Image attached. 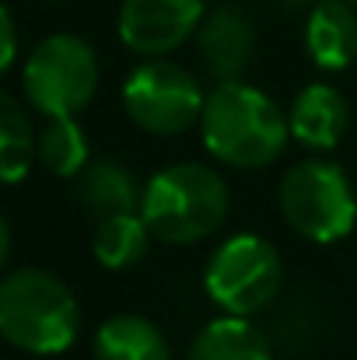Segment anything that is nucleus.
Masks as SVG:
<instances>
[{"instance_id":"13","label":"nucleus","mask_w":357,"mask_h":360,"mask_svg":"<svg viewBox=\"0 0 357 360\" xmlns=\"http://www.w3.org/2000/svg\"><path fill=\"white\" fill-rule=\"evenodd\" d=\"M95 360H172L165 333L144 315H113L92 336Z\"/></svg>"},{"instance_id":"3","label":"nucleus","mask_w":357,"mask_h":360,"mask_svg":"<svg viewBox=\"0 0 357 360\" xmlns=\"http://www.w3.org/2000/svg\"><path fill=\"white\" fill-rule=\"evenodd\" d=\"M232 210L228 182L203 161H175L144 186L140 214L165 245H196L225 228Z\"/></svg>"},{"instance_id":"6","label":"nucleus","mask_w":357,"mask_h":360,"mask_svg":"<svg viewBox=\"0 0 357 360\" xmlns=\"http://www.w3.org/2000/svg\"><path fill=\"white\" fill-rule=\"evenodd\" d=\"M284 287V259L263 235L238 231L225 238L203 266V290L221 315L252 319L266 311Z\"/></svg>"},{"instance_id":"16","label":"nucleus","mask_w":357,"mask_h":360,"mask_svg":"<svg viewBox=\"0 0 357 360\" xmlns=\"http://www.w3.org/2000/svg\"><path fill=\"white\" fill-rule=\"evenodd\" d=\"M151 228L144 221V214H119V217H106V221H95V235H92V252L95 259L106 266V269H130L137 266L147 248H151Z\"/></svg>"},{"instance_id":"1","label":"nucleus","mask_w":357,"mask_h":360,"mask_svg":"<svg viewBox=\"0 0 357 360\" xmlns=\"http://www.w3.org/2000/svg\"><path fill=\"white\" fill-rule=\"evenodd\" d=\"M200 140L214 161L252 172L273 165L284 154L291 140V122L263 88L249 81H225L214 84V91L207 95Z\"/></svg>"},{"instance_id":"8","label":"nucleus","mask_w":357,"mask_h":360,"mask_svg":"<svg viewBox=\"0 0 357 360\" xmlns=\"http://www.w3.org/2000/svg\"><path fill=\"white\" fill-rule=\"evenodd\" d=\"M207 18L203 0H123L119 4V39L130 53L151 60L168 56L189 42Z\"/></svg>"},{"instance_id":"4","label":"nucleus","mask_w":357,"mask_h":360,"mask_svg":"<svg viewBox=\"0 0 357 360\" xmlns=\"http://www.w3.org/2000/svg\"><path fill=\"white\" fill-rule=\"evenodd\" d=\"M277 203L287 228L312 245L344 241L357 228V196L351 175L326 154L294 161L280 179Z\"/></svg>"},{"instance_id":"15","label":"nucleus","mask_w":357,"mask_h":360,"mask_svg":"<svg viewBox=\"0 0 357 360\" xmlns=\"http://www.w3.org/2000/svg\"><path fill=\"white\" fill-rule=\"evenodd\" d=\"M35 158L42 161V168L56 179H77L88 165H92V143L84 126L77 116H56L46 120L35 140Z\"/></svg>"},{"instance_id":"9","label":"nucleus","mask_w":357,"mask_h":360,"mask_svg":"<svg viewBox=\"0 0 357 360\" xmlns=\"http://www.w3.org/2000/svg\"><path fill=\"white\" fill-rule=\"evenodd\" d=\"M196 49L218 84L242 81L256 56V25L238 4H221L203 18L196 32Z\"/></svg>"},{"instance_id":"17","label":"nucleus","mask_w":357,"mask_h":360,"mask_svg":"<svg viewBox=\"0 0 357 360\" xmlns=\"http://www.w3.org/2000/svg\"><path fill=\"white\" fill-rule=\"evenodd\" d=\"M39 133L32 129L28 109L14 95H0V175L7 186H18L35 158Z\"/></svg>"},{"instance_id":"11","label":"nucleus","mask_w":357,"mask_h":360,"mask_svg":"<svg viewBox=\"0 0 357 360\" xmlns=\"http://www.w3.org/2000/svg\"><path fill=\"white\" fill-rule=\"evenodd\" d=\"M305 53L326 70L340 74L357 60V7L351 0H322L305 21Z\"/></svg>"},{"instance_id":"12","label":"nucleus","mask_w":357,"mask_h":360,"mask_svg":"<svg viewBox=\"0 0 357 360\" xmlns=\"http://www.w3.org/2000/svg\"><path fill=\"white\" fill-rule=\"evenodd\" d=\"M74 196L77 203L95 217H119V214H137L144 189L137 186L133 172L116 158H92V165L74 179Z\"/></svg>"},{"instance_id":"18","label":"nucleus","mask_w":357,"mask_h":360,"mask_svg":"<svg viewBox=\"0 0 357 360\" xmlns=\"http://www.w3.org/2000/svg\"><path fill=\"white\" fill-rule=\"evenodd\" d=\"M0 35H4V46H0V70L7 74V70L18 63V25H14L11 7H0Z\"/></svg>"},{"instance_id":"10","label":"nucleus","mask_w":357,"mask_h":360,"mask_svg":"<svg viewBox=\"0 0 357 360\" xmlns=\"http://www.w3.org/2000/svg\"><path fill=\"white\" fill-rule=\"evenodd\" d=\"M287 122H291V140H298L312 154H330L340 147L351 126V109L333 84L312 81L287 105Z\"/></svg>"},{"instance_id":"2","label":"nucleus","mask_w":357,"mask_h":360,"mask_svg":"<svg viewBox=\"0 0 357 360\" xmlns=\"http://www.w3.org/2000/svg\"><path fill=\"white\" fill-rule=\"evenodd\" d=\"M0 336L28 357H60L81 336L74 290L49 269L21 266L0 280Z\"/></svg>"},{"instance_id":"19","label":"nucleus","mask_w":357,"mask_h":360,"mask_svg":"<svg viewBox=\"0 0 357 360\" xmlns=\"http://www.w3.org/2000/svg\"><path fill=\"white\" fill-rule=\"evenodd\" d=\"M7 259H11V224L0 221V266H7Z\"/></svg>"},{"instance_id":"21","label":"nucleus","mask_w":357,"mask_h":360,"mask_svg":"<svg viewBox=\"0 0 357 360\" xmlns=\"http://www.w3.org/2000/svg\"><path fill=\"white\" fill-rule=\"evenodd\" d=\"M351 4H354V7H357V0H351Z\"/></svg>"},{"instance_id":"20","label":"nucleus","mask_w":357,"mask_h":360,"mask_svg":"<svg viewBox=\"0 0 357 360\" xmlns=\"http://www.w3.org/2000/svg\"><path fill=\"white\" fill-rule=\"evenodd\" d=\"M280 7H287V11H312L315 4H322V0H277Z\"/></svg>"},{"instance_id":"7","label":"nucleus","mask_w":357,"mask_h":360,"mask_svg":"<svg viewBox=\"0 0 357 360\" xmlns=\"http://www.w3.org/2000/svg\"><path fill=\"white\" fill-rule=\"evenodd\" d=\"M207 95L200 81L168 56L137 63L123 81V109L133 126L151 136H179L200 126Z\"/></svg>"},{"instance_id":"5","label":"nucleus","mask_w":357,"mask_h":360,"mask_svg":"<svg viewBox=\"0 0 357 360\" xmlns=\"http://www.w3.org/2000/svg\"><path fill=\"white\" fill-rule=\"evenodd\" d=\"M95 46L74 32H53L39 39L21 63V95L46 120L81 116L99 95Z\"/></svg>"},{"instance_id":"14","label":"nucleus","mask_w":357,"mask_h":360,"mask_svg":"<svg viewBox=\"0 0 357 360\" xmlns=\"http://www.w3.org/2000/svg\"><path fill=\"white\" fill-rule=\"evenodd\" d=\"M189 360H273V343L252 319L221 315L196 333Z\"/></svg>"}]
</instances>
